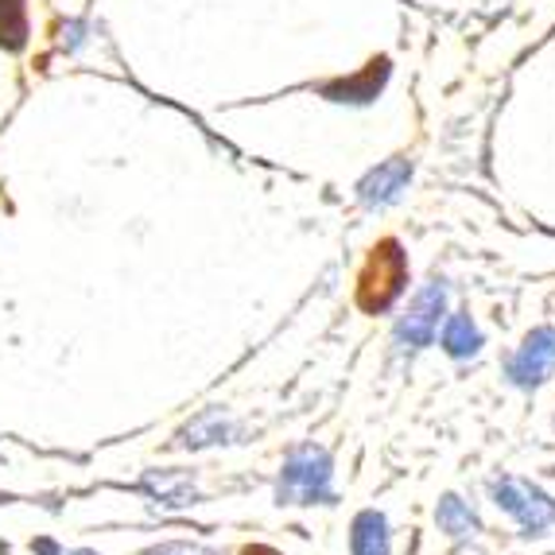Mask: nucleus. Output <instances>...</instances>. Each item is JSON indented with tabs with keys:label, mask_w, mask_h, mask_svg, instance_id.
I'll list each match as a JSON object with an SVG mask.
<instances>
[{
	"label": "nucleus",
	"mask_w": 555,
	"mask_h": 555,
	"mask_svg": "<svg viewBox=\"0 0 555 555\" xmlns=\"http://www.w3.org/2000/svg\"><path fill=\"white\" fill-rule=\"evenodd\" d=\"M233 431V424L222 416V412H206V416H198L195 424L183 427V436H179V443L183 447H206V443H222L225 436Z\"/></svg>",
	"instance_id": "11"
},
{
	"label": "nucleus",
	"mask_w": 555,
	"mask_h": 555,
	"mask_svg": "<svg viewBox=\"0 0 555 555\" xmlns=\"http://www.w3.org/2000/svg\"><path fill=\"white\" fill-rule=\"evenodd\" d=\"M408 284V260L400 253L397 241H380L377 249H373L370 264L361 272V284H358V304L365 311H385L392 307V299L404 292Z\"/></svg>",
	"instance_id": "2"
},
{
	"label": "nucleus",
	"mask_w": 555,
	"mask_h": 555,
	"mask_svg": "<svg viewBox=\"0 0 555 555\" xmlns=\"http://www.w3.org/2000/svg\"><path fill=\"white\" fill-rule=\"evenodd\" d=\"M331 454L319 447H299L287 454L284 470H280L276 498L280 505H319L331 501Z\"/></svg>",
	"instance_id": "1"
},
{
	"label": "nucleus",
	"mask_w": 555,
	"mask_h": 555,
	"mask_svg": "<svg viewBox=\"0 0 555 555\" xmlns=\"http://www.w3.org/2000/svg\"><path fill=\"white\" fill-rule=\"evenodd\" d=\"M408 179H412V164L408 159H389V164H380L377 171H370V176L361 179L358 198L365 206H389L408 186Z\"/></svg>",
	"instance_id": "6"
},
{
	"label": "nucleus",
	"mask_w": 555,
	"mask_h": 555,
	"mask_svg": "<svg viewBox=\"0 0 555 555\" xmlns=\"http://www.w3.org/2000/svg\"><path fill=\"white\" fill-rule=\"evenodd\" d=\"M443 307H447V287L439 284V280H431V284L408 304L404 315H400L397 338L408 346V350L431 346V338L439 334V323H443Z\"/></svg>",
	"instance_id": "4"
},
{
	"label": "nucleus",
	"mask_w": 555,
	"mask_h": 555,
	"mask_svg": "<svg viewBox=\"0 0 555 555\" xmlns=\"http://www.w3.org/2000/svg\"><path fill=\"white\" fill-rule=\"evenodd\" d=\"M385 78H389V63L385 59H373L361 75H353V78H343V82H331L326 86V98L331 102H353V105H361V102H373L377 98V90L385 86Z\"/></svg>",
	"instance_id": "7"
},
{
	"label": "nucleus",
	"mask_w": 555,
	"mask_h": 555,
	"mask_svg": "<svg viewBox=\"0 0 555 555\" xmlns=\"http://www.w3.org/2000/svg\"><path fill=\"white\" fill-rule=\"evenodd\" d=\"M149 555H214V552H206V547H191V544H164Z\"/></svg>",
	"instance_id": "13"
},
{
	"label": "nucleus",
	"mask_w": 555,
	"mask_h": 555,
	"mask_svg": "<svg viewBox=\"0 0 555 555\" xmlns=\"http://www.w3.org/2000/svg\"><path fill=\"white\" fill-rule=\"evenodd\" d=\"M436 520L443 532H451L454 540H466L478 532V517H474V509L466 505L463 498H454V493H447L443 501H439V509H436Z\"/></svg>",
	"instance_id": "9"
},
{
	"label": "nucleus",
	"mask_w": 555,
	"mask_h": 555,
	"mask_svg": "<svg viewBox=\"0 0 555 555\" xmlns=\"http://www.w3.org/2000/svg\"><path fill=\"white\" fill-rule=\"evenodd\" d=\"M555 370V326H537L525 343L517 346V353L509 358V380L517 389H537L552 377Z\"/></svg>",
	"instance_id": "5"
},
{
	"label": "nucleus",
	"mask_w": 555,
	"mask_h": 555,
	"mask_svg": "<svg viewBox=\"0 0 555 555\" xmlns=\"http://www.w3.org/2000/svg\"><path fill=\"white\" fill-rule=\"evenodd\" d=\"M493 501H498L501 513H509L525 528V537H544V528L555 525V501L525 478H498L493 481Z\"/></svg>",
	"instance_id": "3"
},
{
	"label": "nucleus",
	"mask_w": 555,
	"mask_h": 555,
	"mask_svg": "<svg viewBox=\"0 0 555 555\" xmlns=\"http://www.w3.org/2000/svg\"><path fill=\"white\" fill-rule=\"evenodd\" d=\"M481 346V331L474 326L470 315H451L443 323V350L451 358H474Z\"/></svg>",
	"instance_id": "10"
},
{
	"label": "nucleus",
	"mask_w": 555,
	"mask_h": 555,
	"mask_svg": "<svg viewBox=\"0 0 555 555\" xmlns=\"http://www.w3.org/2000/svg\"><path fill=\"white\" fill-rule=\"evenodd\" d=\"M28 36V16H24V0H0V47L20 51Z\"/></svg>",
	"instance_id": "12"
},
{
	"label": "nucleus",
	"mask_w": 555,
	"mask_h": 555,
	"mask_svg": "<svg viewBox=\"0 0 555 555\" xmlns=\"http://www.w3.org/2000/svg\"><path fill=\"white\" fill-rule=\"evenodd\" d=\"M350 555H389V525L377 509H365L353 517Z\"/></svg>",
	"instance_id": "8"
}]
</instances>
